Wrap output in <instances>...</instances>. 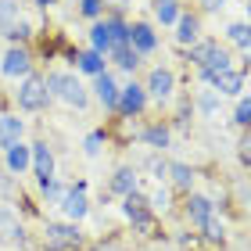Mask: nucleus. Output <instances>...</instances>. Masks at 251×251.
Listing matches in <instances>:
<instances>
[{"instance_id":"f257e3e1","label":"nucleus","mask_w":251,"mask_h":251,"mask_svg":"<svg viewBox=\"0 0 251 251\" xmlns=\"http://www.w3.org/2000/svg\"><path fill=\"white\" fill-rule=\"evenodd\" d=\"M83 244V233H79L75 223H47L43 230V248L47 251H72Z\"/></svg>"},{"instance_id":"f03ea898","label":"nucleus","mask_w":251,"mask_h":251,"mask_svg":"<svg viewBox=\"0 0 251 251\" xmlns=\"http://www.w3.org/2000/svg\"><path fill=\"white\" fill-rule=\"evenodd\" d=\"M47 86H43L40 75H25V83L18 86V108L22 111H43L47 108Z\"/></svg>"},{"instance_id":"7ed1b4c3","label":"nucleus","mask_w":251,"mask_h":251,"mask_svg":"<svg viewBox=\"0 0 251 251\" xmlns=\"http://www.w3.org/2000/svg\"><path fill=\"white\" fill-rule=\"evenodd\" d=\"M147 97H154V100H169L173 97V90H176V75H173V68H151V75H147Z\"/></svg>"},{"instance_id":"20e7f679","label":"nucleus","mask_w":251,"mask_h":251,"mask_svg":"<svg viewBox=\"0 0 251 251\" xmlns=\"http://www.w3.org/2000/svg\"><path fill=\"white\" fill-rule=\"evenodd\" d=\"M58 208H61V212H65L72 223H79V219H83V215L90 212V204H86V183H75V187H68Z\"/></svg>"},{"instance_id":"39448f33","label":"nucleus","mask_w":251,"mask_h":251,"mask_svg":"<svg viewBox=\"0 0 251 251\" xmlns=\"http://www.w3.org/2000/svg\"><path fill=\"white\" fill-rule=\"evenodd\" d=\"M144 104H147V90H144L140 83H129V86H122V90H119V111H122L126 119L140 115Z\"/></svg>"},{"instance_id":"423d86ee","label":"nucleus","mask_w":251,"mask_h":251,"mask_svg":"<svg viewBox=\"0 0 251 251\" xmlns=\"http://www.w3.org/2000/svg\"><path fill=\"white\" fill-rule=\"evenodd\" d=\"M32 173L40 179V190L47 183H54V154L47 144H32Z\"/></svg>"},{"instance_id":"0eeeda50","label":"nucleus","mask_w":251,"mask_h":251,"mask_svg":"<svg viewBox=\"0 0 251 251\" xmlns=\"http://www.w3.org/2000/svg\"><path fill=\"white\" fill-rule=\"evenodd\" d=\"M29 68H32V58H29V50L25 47H11L4 54V61H0V72L4 75H29Z\"/></svg>"},{"instance_id":"6e6552de","label":"nucleus","mask_w":251,"mask_h":251,"mask_svg":"<svg viewBox=\"0 0 251 251\" xmlns=\"http://www.w3.org/2000/svg\"><path fill=\"white\" fill-rule=\"evenodd\" d=\"M54 97H61L65 104H72V108H86V100H90L86 97V86L79 83L75 75H68V72L61 75V86H58V94H54Z\"/></svg>"},{"instance_id":"1a4fd4ad","label":"nucleus","mask_w":251,"mask_h":251,"mask_svg":"<svg viewBox=\"0 0 251 251\" xmlns=\"http://www.w3.org/2000/svg\"><path fill=\"white\" fill-rule=\"evenodd\" d=\"M187 223H194V226H204L215 215V204H212V198H204V194H190L187 198Z\"/></svg>"},{"instance_id":"9d476101","label":"nucleus","mask_w":251,"mask_h":251,"mask_svg":"<svg viewBox=\"0 0 251 251\" xmlns=\"http://www.w3.org/2000/svg\"><path fill=\"white\" fill-rule=\"evenodd\" d=\"M119 90H122V86H119L108 72L94 75V94H97V100H100V104H104L108 111H115V108H119Z\"/></svg>"},{"instance_id":"9b49d317","label":"nucleus","mask_w":251,"mask_h":251,"mask_svg":"<svg viewBox=\"0 0 251 251\" xmlns=\"http://www.w3.org/2000/svg\"><path fill=\"white\" fill-rule=\"evenodd\" d=\"M129 47L140 54V58L158 47V36H154V29L147 25V22H136V25H129Z\"/></svg>"},{"instance_id":"f8f14e48","label":"nucleus","mask_w":251,"mask_h":251,"mask_svg":"<svg viewBox=\"0 0 251 251\" xmlns=\"http://www.w3.org/2000/svg\"><path fill=\"white\" fill-rule=\"evenodd\" d=\"M212 86L219 90V94H226V97H241V90H244V72L226 68V72H219V75L212 79Z\"/></svg>"},{"instance_id":"ddd939ff","label":"nucleus","mask_w":251,"mask_h":251,"mask_svg":"<svg viewBox=\"0 0 251 251\" xmlns=\"http://www.w3.org/2000/svg\"><path fill=\"white\" fill-rule=\"evenodd\" d=\"M198 36H201V18L198 15H179V22H176V43L194 47Z\"/></svg>"},{"instance_id":"4468645a","label":"nucleus","mask_w":251,"mask_h":251,"mask_svg":"<svg viewBox=\"0 0 251 251\" xmlns=\"http://www.w3.org/2000/svg\"><path fill=\"white\" fill-rule=\"evenodd\" d=\"M226 68H230V54L215 43V50H212L208 58H204V65H201V79H204V83H212V79L219 75V72H226Z\"/></svg>"},{"instance_id":"2eb2a0df","label":"nucleus","mask_w":251,"mask_h":251,"mask_svg":"<svg viewBox=\"0 0 251 251\" xmlns=\"http://www.w3.org/2000/svg\"><path fill=\"white\" fill-rule=\"evenodd\" d=\"M15 144H22V119H15V115H0V147H15Z\"/></svg>"},{"instance_id":"dca6fc26","label":"nucleus","mask_w":251,"mask_h":251,"mask_svg":"<svg viewBox=\"0 0 251 251\" xmlns=\"http://www.w3.org/2000/svg\"><path fill=\"white\" fill-rule=\"evenodd\" d=\"M29 165H32V147L29 144L7 147V169H11V173H25Z\"/></svg>"},{"instance_id":"f3484780","label":"nucleus","mask_w":251,"mask_h":251,"mask_svg":"<svg viewBox=\"0 0 251 251\" xmlns=\"http://www.w3.org/2000/svg\"><path fill=\"white\" fill-rule=\"evenodd\" d=\"M140 136H144V144H147V147H154V151H165V147H169V140H173V133H169V126H162V122L147 126V129H144Z\"/></svg>"},{"instance_id":"a211bd4d","label":"nucleus","mask_w":251,"mask_h":251,"mask_svg":"<svg viewBox=\"0 0 251 251\" xmlns=\"http://www.w3.org/2000/svg\"><path fill=\"white\" fill-rule=\"evenodd\" d=\"M0 241H22V223L11 208H0Z\"/></svg>"},{"instance_id":"6ab92c4d","label":"nucleus","mask_w":251,"mask_h":251,"mask_svg":"<svg viewBox=\"0 0 251 251\" xmlns=\"http://www.w3.org/2000/svg\"><path fill=\"white\" fill-rule=\"evenodd\" d=\"M136 190V173L129 165H122L115 176H111V194H119V198H126V194H133Z\"/></svg>"},{"instance_id":"aec40b11","label":"nucleus","mask_w":251,"mask_h":251,"mask_svg":"<svg viewBox=\"0 0 251 251\" xmlns=\"http://www.w3.org/2000/svg\"><path fill=\"white\" fill-rule=\"evenodd\" d=\"M169 183H173L176 190H190V183H194V169L183 165V162H169Z\"/></svg>"},{"instance_id":"412c9836","label":"nucleus","mask_w":251,"mask_h":251,"mask_svg":"<svg viewBox=\"0 0 251 251\" xmlns=\"http://www.w3.org/2000/svg\"><path fill=\"white\" fill-rule=\"evenodd\" d=\"M179 15H183V11H179L176 0H154V18L162 22V25H176Z\"/></svg>"},{"instance_id":"4be33fe9","label":"nucleus","mask_w":251,"mask_h":251,"mask_svg":"<svg viewBox=\"0 0 251 251\" xmlns=\"http://www.w3.org/2000/svg\"><path fill=\"white\" fill-rule=\"evenodd\" d=\"M111 61H115L119 68H126V72H136V65H140V54H136L129 43H126V47H115V50H111Z\"/></svg>"},{"instance_id":"5701e85b","label":"nucleus","mask_w":251,"mask_h":251,"mask_svg":"<svg viewBox=\"0 0 251 251\" xmlns=\"http://www.w3.org/2000/svg\"><path fill=\"white\" fill-rule=\"evenodd\" d=\"M226 36H230V43H237V47L251 50V25H248V22H233V25H226Z\"/></svg>"},{"instance_id":"b1692460","label":"nucleus","mask_w":251,"mask_h":251,"mask_svg":"<svg viewBox=\"0 0 251 251\" xmlns=\"http://www.w3.org/2000/svg\"><path fill=\"white\" fill-rule=\"evenodd\" d=\"M75 65L83 68V72H90V75H100V72H104V58H100L97 50H86V54H79V58H75Z\"/></svg>"},{"instance_id":"393cba45","label":"nucleus","mask_w":251,"mask_h":251,"mask_svg":"<svg viewBox=\"0 0 251 251\" xmlns=\"http://www.w3.org/2000/svg\"><path fill=\"white\" fill-rule=\"evenodd\" d=\"M201 230H204V241H208V244H223V241H226V230H223V223L215 219V215L201 226Z\"/></svg>"},{"instance_id":"a878e982","label":"nucleus","mask_w":251,"mask_h":251,"mask_svg":"<svg viewBox=\"0 0 251 251\" xmlns=\"http://www.w3.org/2000/svg\"><path fill=\"white\" fill-rule=\"evenodd\" d=\"M212 50H215V40H201V43H194V47H190V61L201 68V65H204V58H208Z\"/></svg>"},{"instance_id":"bb28decb","label":"nucleus","mask_w":251,"mask_h":251,"mask_svg":"<svg viewBox=\"0 0 251 251\" xmlns=\"http://www.w3.org/2000/svg\"><path fill=\"white\" fill-rule=\"evenodd\" d=\"M147 204H151V212L158 215V212H169V190L165 187H158L151 198H147Z\"/></svg>"},{"instance_id":"cd10ccee","label":"nucleus","mask_w":251,"mask_h":251,"mask_svg":"<svg viewBox=\"0 0 251 251\" xmlns=\"http://www.w3.org/2000/svg\"><path fill=\"white\" fill-rule=\"evenodd\" d=\"M233 122H237V126H251V97H241V100H237Z\"/></svg>"},{"instance_id":"c85d7f7f","label":"nucleus","mask_w":251,"mask_h":251,"mask_svg":"<svg viewBox=\"0 0 251 251\" xmlns=\"http://www.w3.org/2000/svg\"><path fill=\"white\" fill-rule=\"evenodd\" d=\"M4 36H7V40L15 43V47H18V43H25V40L32 36V32H29V25H22V22H15V25H11V29L4 32Z\"/></svg>"},{"instance_id":"c756f323","label":"nucleus","mask_w":251,"mask_h":251,"mask_svg":"<svg viewBox=\"0 0 251 251\" xmlns=\"http://www.w3.org/2000/svg\"><path fill=\"white\" fill-rule=\"evenodd\" d=\"M15 4H11V0H0V29H11L15 25Z\"/></svg>"},{"instance_id":"7c9ffc66","label":"nucleus","mask_w":251,"mask_h":251,"mask_svg":"<svg viewBox=\"0 0 251 251\" xmlns=\"http://www.w3.org/2000/svg\"><path fill=\"white\" fill-rule=\"evenodd\" d=\"M147 169H151V176L158 179V183H165V179H169V162H162V158H151Z\"/></svg>"},{"instance_id":"2f4dec72","label":"nucleus","mask_w":251,"mask_h":251,"mask_svg":"<svg viewBox=\"0 0 251 251\" xmlns=\"http://www.w3.org/2000/svg\"><path fill=\"white\" fill-rule=\"evenodd\" d=\"M198 108L204 111V115H215V111H219V94H201Z\"/></svg>"},{"instance_id":"473e14b6","label":"nucleus","mask_w":251,"mask_h":251,"mask_svg":"<svg viewBox=\"0 0 251 251\" xmlns=\"http://www.w3.org/2000/svg\"><path fill=\"white\" fill-rule=\"evenodd\" d=\"M100 144H104V133L97 129V133H90V136H86V144H83V147H86V154H90V158H97V154H100Z\"/></svg>"},{"instance_id":"72a5a7b5","label":"nucleus","mask_w":251,"mask_h":251,"mask_svg":"<svg viewBox=\"0 0 251 251\" xmlns=\"http://www.w3.org/2000/svg\"><path fill=\"white\" fill-rule=\"evenodd\" d=\"M100 7H104V0H79V11L86 18H100Z\"/></svg>"},{"instance_id":"f704fd0d","label":"nucleus","mask_w":251,"mask_h":251,"mask_svg":"<svg viewBox=\"0 0 251 251\" xmlns=\"http://www.w3.org/2000/svg\"><path fill=\"white\" fill-rule=\"evenodd\" d=\"M65 190H68V187H61V183H47V187H43V194H47V201H50V204H61Z\"/></svg>"},{"instance_id":"c9c22d12","label":"nucleus","mask_w":251,"mask_h":251,"mask_svg":"<svg viewBox=\"0 0 251 251\" xmlns=\"http://www.w3.org/2000/svg\"><path fill=\"white\" fill-rule=\"evenodd\" d=\"M201 4H204V7H208V11H215V7H223V4H226V0H201Z\"/></svg>"},{"instance_id":"e433bc0d","label":"nucleus","mask_w":251,"mask_h":251,"mask_svg":"<svg viewBox=\"0 0 251 251\" xmlns=\"http://www.w3.org/2000/svg\"><path fill=\"white\" fill-rule=\"evenodd\" d=\"M36 4H40V7H50V4H54V0H36Z\"/></svg>"},{"instance_id":"4c0bfd02","label":"nucleus","mask_w":251,"mask_h":251,"mask_svg":"<svg viewBox=\"0 0 251 251\" xmlns=\"http://www.w3.org/2000/svg\"><path fill=\"white\" fill-rule=\"evenodd\" d=\"M248 25H251V4H248Z\"/></svg>"}]
</instances>
